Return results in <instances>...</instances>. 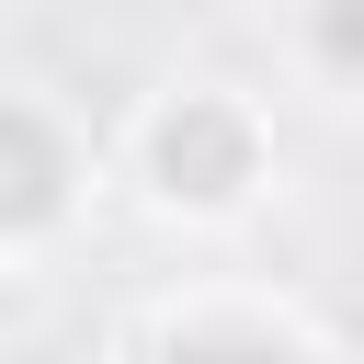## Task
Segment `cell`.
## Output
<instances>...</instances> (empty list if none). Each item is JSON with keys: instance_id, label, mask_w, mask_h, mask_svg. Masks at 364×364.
<instances>
[{"instance_id": "obj_1", "label": "cell", "mask_w": 364, "mask_h": 364, "mask_svg": "<svg viewBox=\"0 0 364 364\" xmlns=\"http://www.w3.org/2000/svg\"><path fill=\"white\" fill-rule=\"evenodd\" d=\"M159 171H171V193H239L250 182V125L216 114V102H182L159 125Z\"/></svg>"}, {"instance_id": "obj_2", "label": "cell", "mask_w": 364, "mask_h": 364, "mask_svg": "<svg viewBox=\"0 0 364 364\" xmlns=\"http://www.w3.org/2000/svg\"><path fill=\"white\" fill-rule=\"evenodd\" d=\"M57 182H68L57 136H46L34 114H0V228H34V216H57Z\"/></svg>"}, {"instance_id": "obj_3", "label": "cell", "mask_w": 364, "mask_h": 364, "mask_svg": "<svg viewBox=\"0 0 364 364\" xmlns=\"http://www.w3.org/2000/svg\"><path fill=\"white\" fill-rule=\"evenodd\" d=\"M318 57L330 68H364V0H318Z\"/></svg>"}]
</instances>
